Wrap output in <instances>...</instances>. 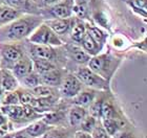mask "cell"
<instances>
[{"label": "cell", "instance_id": "6da1fadb", "mask_svg": "<svg viewBox=\"0 0 147 138\" xmlns=\"http://www.w3.org/2000/svg\"><path fill=\"white\" fill-rule=\"evenodd\" d=\"M43 21L44 19L39 14H22L12 22L0 27V42L16 43L28 38Z\"/></svg>", "mask_w": 147, "mask_h": 138}, {"label": "cell", "instance_id": "7a4b0ae2", "mask_svg": "<svg viewBox=\"0 0 147 138\" xmlns=\"http://www.w3.org/2000/svg\"><path fill=\"white\" fill-rule=\"evenodd\" d=\"M120 65V60L110 53H99L90 57L87 66L94 72L108 81Z\"/></svg>", "mask_w": 147, "mask_h": 138}, {"label": "cell", "instance_id": "3957f363", "mask_svg": "<svg viewBox=\"0 0 147 138\" xmlns=\"http://www.w3.org/2000/svg\"><path fill=\"white\" fill-rule=\"evenodd\" d=\"M28 41L32 44H42L49 46H61L62 41L58 35L55 34L54 31L43 21L38 27L35 29L28 37Z\"/></svg>", "mask_w": 147, "mask_h": 138}, {"label": "cell", "instance_id": "277c9868", "mask_svg": "<svg viewBox=\"0 0 147 138\" xmlns=\"http://www.w3.org/2000/svg\"><path fill=\"white\" fill-rule=\"evenodd\" d=\"M79 81L83 84V86H86L90 89L95 90H107L108 89V81L100 77L99 74L89 69L88 66H81L78 68V70L75 72Z\"/></svg>", "mask_w": 147, "mask_h": 138}, {"label": "cell", "instance_id": "5b68a950", "mask_svg": "<svg viewBox=\"0 0 147 138\" xmlns=\"http://www.w3.org/2000/svg\"><path fill=\"white\" fill-rule=\"evenodd\" d=\"M24 52L18 44L2 43L0 45V68H6L12 70L16 62L21 58Z\"/></svg>", "mask_w": 147, "mask_h": 138}, {"label": "cell", "instance_id": "8992f818", "mask_svg": "<svg viewBox=\"0 0 147 138\" xmlns=\"http://www.w3.org/2000/svg\"><path fill=\"white\" fill-rule=\"evenodd\" d=\"M74 9H75V0H61L59 2L51 5V9L47 12H44L43 19L49 17V19L53 18H68L74 16Z\"/></svg>", "mask_w": 147, "mask_h": 138}, {"label": "cell", "instance_id": "52a82bcc", "mask_svg": "<svg viewBox=\"0 0 147 138\" xmlns=\"http://www.w3.org/2000/svg\"><path fill=\"white\" fill-rule=\"evenodd\" d=\"M83 89V84L75 74H67L60 85V92L66 98H73Z\"/></svg>", "mask_w": 147, "mask_h": 138}, {"label": "cell", "instance_id": "ba28073f", "mask_svg": "<svg viewBox=\"0 0 147 138\" xmlns=\"http://www.w3.org/2000/svg\"><path fill=\"white\" fill-rule=\"evenodd\" d=\"M75 19L76 17H68V18H53L49 20H44L46 24L52 28L54 33L60 36H65V35H69L73 27L74 23H75Z\"/></svg>", "mask_w": 147, "mask_h": 138}, {"label": "cell", "instance_id": "9c48e42d", "mask_svg": "<svg viewBox=\"0 0 147 138\" xmlns=\"http://www.w3.org/2000/svg\"><path fill=\"white\" fill-rule=\"evenodd\" d=\"M33 70H34V68H33V59L31 57H28V55H25V53H23L21 55V58L16 62V64L12 68V72L17 77L18 82L19 80H21L22 77H24L25 75L31 73Z\"/></svg>", "mask_w": 147, "mask_h": 138}, {"label": "cell", "instance_id": "30bf717a", "mask_svg": "<svg viewBox=\"0 0 147 138\" xmlns=\"http://www.w3.org/2000/svg\"><path fill=\"white\" fill-rule=\"evenodd\" d=\"M0 111L5 115L6 118H9V120H12L14 123H20L28 121L26 117H25L23 105L18 104V105H9V106H1L0 107Z\"/></svg>", "mask_w": 147, "mask_h": 138}, {"label": "cell", "instance_id": "8fae6325", "mask_svg": "<svg viewBox=\"0 0 147 138\" xmlns=\"http://www.w3.org/2000/svg\"><path fill=\"white\" fill-rule=\"evenodd\" d=\"M54 47L55 46L42 45V44H32V59H45V60H49V61L52 62L56 61L57 52H56V49Z\"/></svg>", "mask_w": 147, "mask_h": 138}, {"label": "cell", "instance_id": "7c38bea8", "mask_svg": "<svg viewBox=\"0 0 147 138\" xmlns=\"http://www.w3.org/2000/svg\"><path fill=\"white\" fill-rule=\"evenodd\" d=\"M3 4L22 13V14H39L37 12L36 3L32 0H2Z\"/></svg>", "mask_w": 147, "mask_h": 138}, {"label": "cell", "instance_id": "4fadbf2b", "mask_svg": "<svg viewBox=\"0 0 147 138\" xmlns=\"http://www.w3.org/2000/svg\"><path fill=\"white\" fill-rule=\"evenodd\" d=\"M0 86L3 91H15L19 87V82L11 69L0 68Z\"/></svg>", "mask_w": 147, "mask_h": 138}, {"label": "cell", "instance_id": "5bb4252c", "mask_svg": "<svg viewBox=\"0 0 147 138\" xmlns=\"http://www.w3.org/2000/svg\"><path fill=\"white\" fill-rule=\"evenodd\" d=\"M51 128L52 126L47 125L43 120H38V121H34L31 125H28L26 128H24L21 131L31 138H39L42 137Z\"/></svg>", "mask_w": 147, "mask_h": 138}, {"label": "cell", "instance_id": "9a60e30c", "mask_svg": "<svg viewBox=\"0 0 147 138\" xmlns=\"http://www.w3.org/2000/svg\"><path fill=\"white\" fill-rule=\"evenodd\" d=\"M98 90L95 89H85V90H81V91L74 96V104L77 105V106H81L83 108H88L90 106L92 101H95V98L98 96Z\"/></svg>", "mask_w": 147, "mask_h": 138}, {"label": "cell", "instance_id": "2e32d148", "mask_svg": "<svg viewBox=\"0 0 147 138\" xmlns=\"http://www.w3.org/2000/svg\"><path fill=\"white\" fill-rule=\"evenodd\" d=\"M40 77H41V84L51 87H58L61 85V82L64 77H63V72L61 69L56 67L45 73L40 74Z\"/></svg>", "mask_w": 147, "mask_h": 138}, {"label": "cell", "instance_id": "e0dca14e", "mask_svg": "<svg viewBox=\"0 0 147 138\" xmlns=\"http://www.w3.org/2000/svg\"><path fill=\"white\" fill-rule=\"evenodd\" d=\"M80 44H81V48L86 53H88L90 57L99 55L102 51V49H103V45L101 43H99L97 40H95L88 33H86Z\"/></svg>", "mask_w": 147, "mask_h": 138}, {"label": "cell", "instance_id": "ac0fdd59", "mask_svg": "<svg viewBox=\"0 0 147 138\" xmlns=\"http://www.w3.org/2000/svg\"><path fill=\"white\" fill-rule=\"evenodd\" d=\"M88 114L86 108H83L81 106L74 105L73 107L69 109L67 114L68 123L71 127H79L82 120L85 118V116Z\"/></svg>", "mask_w": 147, "mask_h": 138}, {"label": "cell", "instance_id": "d6986e66", "mask_svg": "<svg viewBox=\"0 0 147 138\" xmlns=\"http://www.w3.org/2000/svg\"><path fill=\"white\" fill-rule=\"evenodd\" d=\"M67 55L69 57L71 60H73L74 62H76L78 64L85 65L88 63L90 55L88 53H86L81 47L76 45H69L67 46Z\"/></svg>", "mask_w": 147, "mask_h": 138}, {"label": "cell", "instance_id": "ffe728a7", "mask_svg": "<svg viewBox=\"0 0 147 138\" xmlns=\"http://www.w3.org/2000/svg\"><path fill=\"white\" fill-rule=\"evenodd\" d=\"M85 34H86V23L81 18L76 17L75 23H74L73 27H71V33H69L71 39L74 42L80 44L81 41H82L83 37L85 36Z\"/></svg>", "mask_w": 147, "mask_h": 138}, {"label": "cell", "instance_id": "44dd1931", "mask_svg": "<svg viewBox=\"0 0 147 138\" xmlns=\"http://www.w3.org/2000/svg\"><path fill=\"white\" fill-rule=\"evenodd\" d=\"M20 15H22V13L16 11L5 4H0V27L12 22L13 20L18 18Z\"/></svg>", "mask_w": 147, "mask_h": 138}, {"label": "cell", "instance_id": "7402d4cb", "mask_svg": "<svg viewBox=\"0 0 147 138\" xmlns=\"http://www.w3.org/2000/svg\"><path fill=\"white\" fill-rule=\"evenodd\" d=\"M101 125L107 132V134L113 137L122 130V121L121 118H105L101 119Z\"/></svg>", "mask_w": 147, "mask_h": 138}, {"label": "cell", "instance_id": "603a6c76", "mask_svg": "<svg viewBox=\"0 0 147 138\" xmlns=\"http://www.w3.org/2000/svg\"><path fill=\"white\" fill-rule=\"evenodd\" d=\"M73 132L65 127H52L42 138H71Z\"/></svg>", "mask_w": 147, "mask_h": 138}, {"label": "cell", "instance_id": "cb8c5ba5", "mask_svg": "<svg viewBox=\"0 0 147 138\" xmlns=\"http://www.w3.org/2000/svg\"><path fill=\"white\" fill-rule=\"evenodd\" d=\"M56 67L57 66L52 61H49L45 59H33V68L37 73L39 74L45 73Z\"/></svg>", "mask_w": 147, "mask_h": 138}, {"label": "cell", "instance_id": "d4e9b609", "mask_svg": "<svg viewBox=\"0 0 147 138\" xmlns=\"http://www.w3.org/2000/svg\"><path fill=\"white\" fill-rule=\"evenodd\" d=\"M19 82L22 84L23 88L31 90L33 88H35V87L39 86L41 84V77H40L39 73H37L36 71L33 70L31 73H28V75L22 77L21 80H19Z\"/></svg>", "mask_w": 147, "mask_h": 138}, {"label": "cell", "instance_id": "484cf974", "mask_svg": "<svg viewBox=\"0 0 147 138\" xmlns=\"http://www.w3.org/2000/svg\"><path fill=\"white\" fill-rule=\"evenodd\" d=\"M86 33H88L95 40H97L99 43H101L102 45H104L105 42L107 41L108 35L103 31L99 26H95V25H89L86 23Z\"/></svg>", "mask_w": 147, "mask_h": 138}, {"label": "cell", "instance_id": "4316f807", "mask_svg": "<svg viewBox=\"0 0 147 138\" xmlns=\"http://www.w3.org/2000/svg\"><path fill=\"white\" fill-rule=\"evenodd\" d=\"M126 4L138 15L146 18L147 15V0H125Z\"/></svg>", "mask_w": 147, "mask_h": 138}, {"label": "cell", "instance_id": "83f0119b", "mask_svg": "<svg viewBox=\"0 0 147 138\" xmlns=\"http://www.w3.org/2000/svg\"><path fill=\"white\" fill-rule=\"evenodd\" d=\"M15 91H16V93H17V96H18V99H19V104L20 105H31L32 101H34L35 95L32 93L30 89L18 87Z\"/></svg>", "mask_w": 147, "mask_h": 138}, {"label": "cell", "instance_id": "f1b7e54d", "mask_svg": "<svg viewBox=\"0 0 147 138\" xmlns=\"http://www.w3.org/2000/svg\"><path fill=\"white\" fill-rule=\"evenodd\" d=\"M31 92L36 97H45V96H51V95L56 94L55 87L47 86L44 84H40L39 86L31 89Z\"/></svg>", "mask_w": 147, "mask_h": 138}, {"label": "cell", "instance_id": "f546056e", "mask_svg": "<svg viewBox=\"0 0 147 138\" xmlns=\"http://www.w3.org/2000/svg\"><path fill=\"white\" fill-rule=\"evenodd\" d=\"M105 118H119L116 108L109 101H103L101 109V119Z\"/></svg>", "mask_w": 147, "mask_h": 138}, {"label": "cell", "instance_id": "4dcf8cb0", "mask_svg": "<svg viewBox=\"0 0 147 138\" xmlns=\"http://www.w3.org/2000/svg\"><path fill=\"white\" fill-rule=\"evenodd\" d=\"M99 120L100 119H97L95 118L94 116L92 115H89L87 114L85 116V118L82 120V123H80V131H83V132H86V133H92V131L95 129V127L98 125Z\"/></svg>", "mask_w": 147, "mask_h": 138}, {"label": "cell", "instance_id": "1f68e13d", "mask_svg": "<svg viewBox=\"0 0 147 138\" xmlns=\"http://www.w3.org/2000/svg\"><path fill=\"white\" fill-rule=\"evenodd\" d=\"M103 98L102 97H97L95 98V101H92L88 109V114L94 116L97 119H101V109H102V104H103Z\"/></svg>", "mask_w": 147, "mask_h": 138}, {"label": "cell", "instance_id": "d6a6232c", "mask_svg": "<svg viewBox=\"0 0 147 138\" xmlns=\"http://www.w3.org/2000/svg\"><path fill=\"white\" fill-rule=\"evenodd\" d=\"M19 99L16 91H3L1 97V106H9V105H18Z\"/></svg>", "mask_w": 147, "mask_h": 138}, {"label": "cell", "instance_id": "836d02e7", "mask_svg": "<svg viewBox=\"0 0 147 138\" xmlns=\"http://www.w3.org/2000/svg\"><path fill=\"white\" fill-rule=\"evenodd\" d=\"M92 138H110V136L107 134V132L105 131V129L103 128L101 123H99L95 127V129L92 130L90 133Z\"/></svg>", "mask_w": 147, "mask_h": 138}, {"label": "cell", "instance_id": "e575fe53", "mask_svg": "<svg viewBox=\"0 0 147 138\" xmlns=\"http://www.w3.org/2000/svg\"><path fill=\"white\" fill-rule=\"evenodd\" d=\"M124 38L119 37V36H115L113 39V45L116 47V48H121V47H124Z\"/></svg>", "mask_w": 147, "mask_h": 138}, {"label": "cell", "instance_id": "d590c367", "mask_svg": "<svg viewBox=\"0 0 147 138\" xmlns=\"http://www.w3.org/2000/svg\"><path fill=\"white\" fill-rule=\"evenodd\" d=\"M59 1H61V0H38V4L40 6H51L53 4H55V3L59 2Z\"/></svg>", "mask_w": 147, "mask_h": 138}, {"label": "cell", "instance_id": "8d00e7d4", "mask_svg": "<svg viewBox=\"0 0 147 138\" xmlns=\"http://www.w3.org/2000/svg\"><path fill=\"white\" fill-rule=\"evenodd\" d=\"M116 138H136L135 135L130 132H124V131H120L118 134L115 135Z\"/></svg>", "mask_w": 147, "mask_h": 138}, {"label": "cell", "instance_id": "74e56055", "mask_svg": "<svg viewBox=\"0 0 147 138\" xmlns=\"http://www.w3.org/2000/svg\"><path fill=\"white\" fill-rule=\"evenodd\" d=\"M74 138H92L89 133L83 132V131H77L74 135Z\"/></svg>", "mask_w": 147, "mask_h": 138}, {"label": "cell", "instance_id": "f35d334b", "mask_svg": "<svg viewBox=\"0 0 147 138\" xmlns=\"http://www.w3.org/2000/svg\"><path fill=\"white\" fill-rule=\"evenodd\" d=\"M14 138H31V137L28 136L26 134H24L22 131H19V132H17V133L14 134Z\"/></svg>", "mask_w": 147, "mask_h": 138}, {"label": "cell", "instance_id": "ab89813d", "mask_svg": "<svg viewBox=\"0 0 147 138\" xmlns=\"http://www.w3.org/2000/svg\"><path fill=\"white\" fill-rule=\"evenodd\" d=\"M6 123H7V118H6L5 115L0 111V127L3 126V125Z\"/></svg>", "mask_w": 147, "mask_h": 138}, {"label": "cell", "instance_id": "60d3db41", "mask_svg": "<svg viewBox=\"0 0 147 138\" xmlns=\"http://www.w3.org/2000/svg\"><path fill=\"white\" fill-rule=\"evenodd\" d=\"M0 138H14V134H9V133H5L3 134Z\"/></svg>", "mask_w": 147, "mask_h": 138}, {"label": "cell", "instance_id": "b9f144b4", "mask_svg": "<svg viewBox=\"0 0 147 138\" xmlns=\"http://www.w3.org/2000/svg\"><path fill=\"white\" fill-rule=\"evenodd\" d=\"M2 94H3V89L0 86V107H1V97H2Z\"/></svg>", "mask_w": 147, "mask_h": 138}, {"label": "cell", "instance_id": "7bdbcfd3", "mask_svg": "<svg viewBox=\"0 0 147 138\" xmlns=\"http://www.w3.org/2000/svg\"><path fill=\"white\" fill-rule=\"evenodd\" d=\"M32 1H33V2H35V3L38 2V0H32Z\"/></svg>", "mask_w": 147, "mask_h": 138}, {"label": "cell", "instance_id": "ee69618b", "mask_svg": "<svg viewBox=\"0 0 147 138\" xmlns=\"http://www.w3.org/2000/svg\"><path fill=\"white\" fill-rule=\"evenodd\" d=\"M71 138H74V136H73V137H71Z\"/></svg>", "mask_w": 147, "mask_h": 138}]
</instances>
